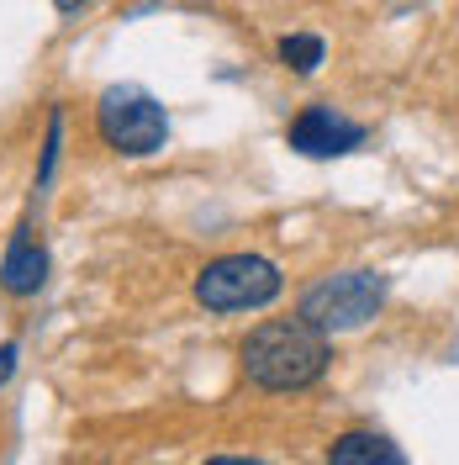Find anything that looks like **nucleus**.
Segmentation results:
<instances>
[{"instance_id":"1a4fd4ad","label":"nucleus","mask_w":459,"mask_h":465,"mask_svg":"<svg viewBox=\"0 0 459 465\" xmlns=\"http://www.w3.org/2000/svg\"><path fill=\"white\" fill-rule=\"evenodd\" d=\"M11 371H16V344H0V386L11 381Z\"/></svg>"},{"instance_id":"423d86ee","label":"nucleus","mask_w":459,"mask_h":465,"mask_svg":"<svg viewBox=\"0 0 459 465\" xmlns=\"http://www.w3.org/2000/svg\"><path fill=\"white\" fill-rule=\"evenodd\" d=\"M43 275H48V254H43V243L27 238V228H22V232H16V243L5 249L0 286L11 291V296H32V291L43 286Z\"/></svg>"},{"instance_id":"6e6552de","label":"nucleus","mask_w":459,"mask_h":465,"mask_svg":"<svg viewBox=\"0 0 459 465\" xmlns=\"http://www.w3.org/2000/svg\"><path fill=\"white\" fill-rule=\"evenodd\" d=\"M280 58H286V69H296V74H312L317 64H322V37H307V32L280 37Z\"/></svg>"},{"instance_id":"7ed1b4c3","label":"nucleus","mask_w":459,"mask_h":465,"mask_svg":"<svg viewBox=\"0 0 459 465\" xmlns=\"http://www.w3.org/2000/svg\"><path fill=\"white\" fill-rule=\"evenodd\" d=\"M95 127H101V138H106L116 153H132V159L164 148V138H170V116H164V106H159L148 90H132V85H116V90L101 95Z\"/></svg>"},{"instance_id":"20e7f679","label":"nucleus","mask_w":459,"mask_h":465,"mask_svg":"<svg viewBox=\"0 0 459 465\" xmlns=\"http://www.w3.org/2000/svg\"><path fill=\"white\" fill-rule=\"evenodd\" d=\"M380 302H386V275L348 270V275H333L301 296V318L317 322L322 333H348V328H365L380 312Z\"/></svg>"},{"instance_id":"f03ea898","label":"nucleus","mask_w":459,"mask_h":465,"mask_svg":"<svg viewBox=\"0 0 459 465\" xmlns=\"http://www.w3.org/2000/svg\"><path fill=\"white\" fill-rule=\"evenodd\" d=\"M275 296H280V270L259 254H228L196 275V302L206 312H254Z\"/></svg>"},{"instance_id":"39448f33","label":"nucleus","mask_w":459,"mask_h":465,"mask_svg":"<svg viewBox=\"0 0 459 465\" xmlns=\"http://www.w3.org/2000/svg\"><path fill=\"white\" fill-rule=\"evenodd\" d=\"M359 143H365V127L338 112H327V106H307L290 122V148L307 153V159H338V153H348Z\"/></svg>"},{"instance_id":"9d476101","label":"nucleus","mask_w":459,"mask_h":465,"mask_svg":"<svg viewBox=\"0 0 459 465\" xmlns=\"http://www.w3.org/2000/svg\"><path fill=\"white\" fill-rule=\"evenodd\" d=\"M58 11H80V5H85V0H54Z\"/></svg>"},{"instance_id":"f257e3e1","label":"nucleus","mask_w":459,"mask_h":465,"mask_svg":"<svg viewBox=\"0 0 459 465\" xmlns=\"http://www.w3.org/2000/svg\"><path fill=\"white\" fill-rule=\"evenodd\" d=\"M327 360H333L327 333L307 318L259 322L243 339V376L264 391H301V386L322 381Z\"/></svg>"},{"instance_id":"0eeeda50","label":"nucleus","mask_w":459,"mask_h":465,"mask_svg":"<svg viewBox=\"0 0 459 465\" xmlns=\"http://www.w3.org/2000/svg\"><path fill=\"white\" fill-rule=\"evenodd\" d=\"M333 465H402V450L380 434H344L327 450Z\"/></svg>"}]
</instances>
